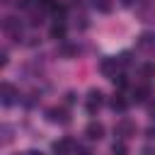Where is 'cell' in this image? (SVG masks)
I'll use <instances>...</instances> for the list:
<instances>
[{"label": "cell", "instance_id": "obj_20", "mask_svg": "<svg viewBox=\"0 0 155 155\" xmlns=\"http://www.w3.org/2000/svg\"><path fill=\"white\" fill-rule=\"evenodd\" d=\"M75 155H92V153H90L87 148H78V150H75Z\"/></svg>", "mask_w": 155, "mask_h": 155}, {"label": "cell", "instance_id": "obj_7", "mask_svg": "<svg viewBox=\"0 0 155 155\" xmlns=\"http://www.w3.org/2000/svg\"><path fill=\"white\" fill-rule=\"evenodd\" d=\"M73 148H75V140H73V138H61V140L53 143V153H56V155H65V153H70Z\"/></svg>", "mask_w": 155, "mask_h": 155}, {"label": "cell", "instance_id": "obj_1", "mask_svg": "<svg viewBox=\"0 0 155 155\" xmlns=\"http://www.w3.org/2000/svg\"><path fill=\"white\" fill-rule=\"evenodd\" d=\"M102 104H104V94H102L99 90H90V94H87V114L94 116Z\"/></svg>", "mask_w": 155, "mask_h": 155}, {"label": "cell", "instance_id": "obj_9", "mask_svg": "<svg viewBox=\"0 0 155 155\" xmlns=\"http://www.w3.org/2000/svg\"><path fill=\"white\" fill-rule=\"evenodd\" d=\"M109 107H111L114 111H119V114H124V111L128 109V99H124V94H114V97L109 99Z\"/></svg>", "mask_w": 155, "mask_h": 155}, {"label": "cell", "instance_id": "obj_3", "mask_svg": "<svg viewBox=\"0 0 155 155\" xmlns=\"http://www.w3.org/2000/svg\"><path fill=\"white\" fill-rule=\"evenodd\" d=\"M114 133H116L119 138H131V136L136 133V124L128 121V119H121V121L114 126Z\"/></svg>", "mask_w": 155, "mask_h": 155}, {"label": "cell", "instance_id": "obj_23", "mask_svg": "<svg viewBox=\"0 0 155 155\" xmlns=\"http://www.w3.org/2000/svg\"><path fill=\"white\" fill-rule=\"evenodd\" d=\"M150 116L155 119V104H150Z\"/></svg>", "mask_w": 155, "mask_h": 155}, {"label": "cell", "instance_id": "obj_6", "mask_svg": "<svg viewBox=\"0 0 155 155\" xmlns=\"http://www.w3.org/2000/svg\"><path fill=\"white\" fill-rule=\"evenodd\" d=\"M2 27H5V31L12 34L15 39H22V24H19L15 17H5V24H2Z\"/></svg>", "mask_w": 155, "mask_h": 155}, {"label": "cell", "instance_id": "obj_12", "mask_svg": "<svg viewBox=\"0 0 155 155\" xmlns=\"http://www.w3.org/2000/svg\"><path fill=\"white\" fill-rule=\"evenodd\" d=\"M2 92H5V97H2V104H5V107H10V104L15 102V99H12V94H15L12 85H10V82H5V85H2Z\"/></svg>", "mask_w": 155, "mask_h": 155}, {"label": "cell", "instance_id": "obj_13", "mask_svg": "<svg viewBox=\"0 0 155 155\" xmlns=\"http://www.w3.org/2000/svg\"><path fill=\"white\" fill-rule=\"evenodd\" d=\"M126 153H128V148H126L124 140H114L111 143V155H126Z\"/></svg>", "mask_w": 155, "mask_h": 155}, {"label": "cell", "instance_id": "obj_19", "mask_svg": "<svg viewBox=\"0 0 155 155\" xmlns=\"http://www.w3.org/2000/svg\"><path fill=\"white\" fill-rule=\"evenodd\" d=\"M145 136H148V138H155V126H148V128H145Z\"/></svg>", "mask_w": 155, "mask_h": 155}, {"label": "cell", "instance_id": "obj_17", "mask_svg": "<svg viewBox=\"0 0 155 155\" xmlns=\"http://www.w3.org/2000/svg\"><path fill=\"white\" fill-rule=\"evenodd\" d=\"M140 70H143V75H145V78H153V75H155V65H153V63H145Z\"/></svg>", "mask_w": 155, "mask_h": 155}, {"label": "cell", "instance_id": "obj_15", "mask_svg": "<svg viewBox=\"0 0 155 155\" xmlns=\"http://www.w3.org/2000/svg\"><path fill=\"white\" fill-rule=\"evenodd\" d=\"M111 82H114V85H116V87H119V90H121V87H126V85H128V80H126V75H114V78H111Z\"/></svg>", "mask_w": 155, "mask_h": 155}, {"label": "cell", "instance_id": "obj_5", "mask_svg": "<svg viewBox=\"0 0 155 155\" xmlns=\"http://www.w3.org/2000/svg\"><path fill=\"white\" fill-rule=\"evenodd\" d=\"M85 136H87L90 140H99V138L104 136V126H102L99 121H90V124L85 126Z\"/></svg>", "mask_w": 155, "mask_h": 155}, {"label": "cell", "instance_id": "obj_11", "mask_svg": "<svg viewBox=\"0 0 155 155\" xmlns=\"http://www.w3.org/2000/svg\"><path fill=\"white\" fill-rule=\"evenodd\" d=\"M138 48H153L155 46V34H140L138 41H136Z\"/></svg>", "mask_w": 155, "mask_h": 155}, {"label": "cell", "instance_id": "obj_4", "mask_svg": "<svg viewBox=\"0 0 155 155\" xmlns=\"http://www.w3.org/2000/svg\"><path fill=\"white\" fill-rule=\"evenodd\" d=\"M46 119H48L51 124H68V121H70V119H68V114H65L63 109H58V107L46 109Z\"/></svg>", "mask_w": 155, "mask_h": 155}, {"label": "cell", "instance_id": "obj_16", "mask_svg": "<svg viewBox=\"0 0 155 155\" xmlns=\"http://www.w3.org/2000/svg\"><path fill=\"white\" fill-rule=\"evenodd\" d=\"M94 7H97L99 12H109V10H111V5H109V0H94Z\"/></svg>", "mask_w": 155, "mask_h": 155}, {"label": "cell", "instance_id": "obj_2", "mask_svg": "<svg viewBox=\"0 0 155 155\" xmlns=\"http://www.w3.org/2000/svg\"><path fill=\"white\" fill-rule=\"evenodd\" d=\"M119 65H121V63H119V58H116V56H114V58L109 56V58H102V61H99V70H102V75H104V78H109V80L116 75V68H119Z\"/></svg>", "mask_w": 155, "mask_h": 155}, {"label": "cell", "instance_id": "obj_21", "mask_svg": "<svg viewBox=\"0 0 155 155\" xmlns=\"http://www.w3.org/2000/svg\"><path fill=\"white\" fill-rule=\"evenodd\" d=\"M121 2H124V5H126V7H131V5H133V2H136V0H121Z\"/></svg>", "mask_w": 155, "mask_h": 155}, {"label": "cell", "instance_id": "obj_14", "mask_svg": "<svg viewBox=\"0 0 155 155\" xmlns=\"http://www.w3.org/2000/svg\"><path fill=\"white\" fill-rule=\"evenodd\" d=\"M116 58H119V63H121V65H131V63H133V58H131V51H121Z\"/></svg>", "mask_w": 155, "mask_h": 155}, {"label": "cell", "instance_id": "obj_18", "mask_svg": "<svg viewBox=\"0 0 155 155\" xmlns=\"http://www.w3.org/2000/svg\"><path fill=\"white\" fill-rule=\"evenodd\" d=\"M75 99H78V97H75V92H68V94H65V102H68V104H73Z\"/></svg>", "mask_w": 155, "mask_h": 155}, {"label": "cell", "instance_id": "obj_22", "mask_svg": "<svg viewBox=\"0 0 155 155\" xmlns=\"http://www.w3.org/2000/svg\"><path fill=\"white\" fill-rule=\"evenodd\" d=\"M27 155H44V153H41V150H29Z\"/></svg>", "mask_w": 155, "mask_h": 155}, {"label": "cell", "instance_id": "obj_10", "mask_svg": "<svg viewBox=\"0 0 155 155\" xmlns=\"http://www.w3.org/2000/svg\"><path fill=\"white\" fill-rule=\"evenodd\" d=\"M65 31H68V29H65V24H63V22H56V24L51 27L48 36H51V39H56V41H63V39H65Z\"/></svg>", "mask_w": 155, "mask_h": 155}, {"label": "cell", "instance_id": "obj_8", "mask_svg": "<svg viewBox=\"0 0 155 155\" xmlns=\"http://www.w3.org/2000/svg\"><path fill=\"white\" fill-rule=\"evenodd\" d=\"M148 97H150V85H148V82H145V85L133 87V102H136V104H143Z\"/></svg>", "mask_w": 155, "mask_h": 155}]
</instances>
